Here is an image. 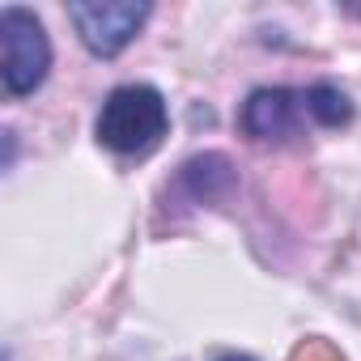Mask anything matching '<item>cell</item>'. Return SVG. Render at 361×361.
<instances>
[{
	"label": "cell",
	"instance_id": "cell-1",
	"mask_svg": "<svg viewBox=\"0 0 361 361\" xmlns=\"http://www.w3.org/2000/svg\"><path fill=\"white\" fill-rule=\"evenodd\" d=\"M170 128L166 98L153 85H119L98 111V145H106L119 157H145L161 145Z\"/></svg>",
	"mask_w": 361,
	"mask_h": 361
},
{
	"label": "cell",
	"instance_id": "cell-6",
	"mask_svg": "<svg viewBox=\"0 0 361 361\" xmlns=\"http://www.w3.org/2000/svg\"><path fill=\"white\" fill-rule=\"evenodd\" d=\"M217 361H255V357H247V353H226V357H217Z\"/></svg>",
	"mask_w": 361,
	"mask_h": 361
},
{
	"label": "cell",
	"instance_id": "cell-4",
	"mask_svg": "<svg viewBox=\"0 0 361 361\" xmlns=\"http://www.w3.org/2000/svg\"><path fill=\"white\" fill-rule=\"evenodd\" d=\"M302 119H310L306 98H302V90H285V85L255 90L243 106V128L255 140H289L302 128Z\"/></svg>",
	"mask_w": 361,
	"mask_h": 361
},
{
	"label": "cell",
	"instance_id": "cell-3",
	"mask_svg": "<svg viewBox=\"0 0 361 361\" xmlns=\"http://www.w3.org/2000/svg\"><path fill=\"white\" fill-rule=\"evenodd\" d=\"M149 13L153 9L145 0H77V5H68V18H73L81 43L102 60L119 56L140 35Z\"/></svg>",
	"mask_w": 361,
	"mask_h": 361
},
{
	"label": "cell",
	"instance_id": "cell-2",
	"mask_svg": "<svg viewBox=\"0 0 361 361\" xmlns=\"http://www.w3.org/2000/svg\"><path fill=\"white\" fill-rule=\"evenodd\" d=\"M51 68V43L43 22L22 9V5H5L0 9V77L13 98L35 94L47 81Z\"/></svg>",
	"mask_w": 361,
	"mask_h": 361
},
{
	"label": "cell",
	"instance_id": "cell-5",
	"mask_svg": "<svg viewBox=\"0 0 361 361\" xmlns=\"http://www.w3.org/2000/svg\"><path fill=\"white\" fill-rule=\"evenodd\" d=\"M302 98H306L310 123H319V128H344V123L353 119V102H348L336 85H306Z\"/></svg>",
	"mask_w": 361,
	"mask_h": 361
}]
</instances>
